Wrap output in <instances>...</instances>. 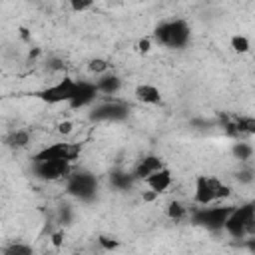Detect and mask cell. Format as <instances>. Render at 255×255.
Masks as SVG:
<instances>
[{
	"mask_svg": "<svg viewBox=\"0 0 255 255\" xmlns=\"http://www.w3.org/2000/svg\"><path fill=\"white\" fill-rule=\"evenodd\" d=\"M151 40L163 48L169 50H181L189 44L191 40V28L187 24V20L183 18H171V20H163L153 28Z\"/></svg>",
	"mask_w": 255,
	"mask_h": 255,
	"instance_id": "obj_1",
	"label": "cell"
},
{
	"mask_svg": "<svg viewBox=\"0 0 255 255\" xmlns=\"http://www.w3.org/2000/svg\"><path fill=\"white\" fill-rule=\"evenodd\" d=\"M223 231L233 239H247L255 233V201L233 205Z\"/></svg>",
	"mask_w": 255,
	"mask_h": 255,
	"instance_id": "obj_2",
	"label": "cell"
},
{
	"mask_svg": "<svg viewBox=\"0 0 255 255\" xmlns=\"http://www.w3.org/2000/svg\"><path fill=\"white\" fill-rule=\"evenodd\" d=\"M231 189L227 183L213 175H197L193 183V201L195 205H211L229 197Z\"/></svg>",
	"mask_w": 255,
	"mask_h": 255,
	"instance_id": "obj_3",
	"label": "cell"
},
{
	"mask_svg": "<svg viewBox=\"0 0 255 255\" xmlns=\"http://www.w3.org/2000/svg\"><path fill=\"white\" fill-rule=\"evenodd\" d=\"M233 205L225 203H211V205H199L191 211V223L197 227H203L207 231H223L225 221L231 213Z\"/></svg>",
	"mask_w": 255,
	"mask_h": 255,
	"instance_id": "obj_4",
	"label": "cell"
},
{
	"mask_svg": "<svg viewBox=\"0 0 255 255\" xmlns=\"http://www.w3.org/2000/svg\"><path fill=\"white\" fill-rule=\"evenodd\" d=\"M66 193L80 201H92L98 195V177L86 169H72L66 177Z\"/></svg>",
	"mask_w": 255,
	"mask_h": 255,
	"instance_id": "obj_5",
	"label": "cell"
},
{
	"mask_svg": "<svg viewBox=\"0 0 255 255\" xmlns=\"http://www.w3.org/2000/svg\"><path fill=\"white\" fill-rule=\"evenodd\" d=\"M72 163L68 159H40L32 161V171L42 181H58L72 173Z\"/></svg>",
	"mask_w": 255,
	"mask_h": 255,
	"instance_id": "obj_6",
	"label": "cell"
},
{
	"mask_svg": "<svg viewBox=\"0 0 255 255\" xmlns=\"http://www.w3.org/2000/svg\"><path fill=\"white\" fill-rule=\"evenodd\" d=\"M76 84H78V80L64 76V78L58 80L56 84H52V86L40 90L36 96H38L42 102L50 104V106H56V104H70V100H72V96H74V92H76Z\"/></svg>",
	"mask_w": 255,
	"mask_h": 255,
	"instance_id": "obj_7",
	"label": "cell"
},
{
	"mask_svg": "<svg viewBox=\"0 0 255 255\" xmlns=\"http://www.w3.org/2000/svg\"><path fill=\"white\" fill-rule=\"evenodd\" d=\"M129 116V106L120 100H106L98 102L90 110L92 122H124Z\"/></svg>",
	"mask_w": 255,
	"mask_h": 255,
	"instance_id": "obj_8",
	"label": "cell"
},
{
	"mask_svg": "<svg viewBox=\"0 0 255 255\" xmlns=\"http://www.w3.org/2000/svg\"><path fill=\"white\" fill-rule=\"evenodd\" d=\"M78 155H80V143L58 141V143H50V145H44L42 149H38L32 155V161H40V159H68V161H76Z\"/></svg>",
	"mask_w": 255,
	"mask_h": 255,
	"instance_id": "obj_9",
	"label": "cell"
},
{
	"mask_svg": "<svg viewBox=\"0 0 255 255\" xmlns=\"http://www.w3.org/2000/svg\"><path fill=\"white\" fill-rule=\"evenodd\" d=\"M100 98V90L96 80H78L76 84V92L70 100V108L72 110H84V108H92Z\"/></svg>",
	"mask_w": 255,
	"mask_h": 255,
	"instance_id": "obj_10",
	"label": "cell"
},
{
	"mask_svg": "<svg viewBox=\"0 0 255 255\" xmlns=\"http://www.w3.org/2000/svg\"><path fill=\"white\" fill-rule=\"evenodd\" d=\"M171 181H173V177H171V171L163 165V167H159L157 171H153L151 175H147L145 179H143V183L149 187V191H153L155 195H159V193H165L169 187H171Z\"/></svg>",
	"mask_w": 255,
	"mask_h": 255,
	"instance_id": "obj_11",
	"label": "cell"
},
{
	"mask_svg": "<svg viewBox=\"0 0 255 255\" xmlns=\"http://www.w3.org/2000/svg\"><path fill=\"white\" fill-rule=\"evenodd\" d=\"M159 167H163L161 157L155 155V153H147V155H143L141 159H137V163L133 165L131 173L135 175V179H141V181H143L147 175H151V173L157 171Z\"/></svg>",
	"mask_w": 255,
	"mask_h": 255,
	"instance_id": "obj_12",
	"label": "cell"
},
{
	"mask_svg": "<svg viewBox=\"0 0 255 255\" xmlns=\"http://www.w3.org/2000/svg\"><path fill=\"white\" fill-rule=\"evenodd\" d=\"M133 96L139 104H145V106H157L161 104V92L155 84H149V82H143V84H137L135 90H133Z\"/></svg>",
	"mask_w": 255,
	"mask_h": 255,
	"instance_id": "obj_13",
	"label": "cell"
},
{
	"mask_svg": "<svg viewBox=\"0 0 255 255\" xmlns=\"http://www.w3.org/2000/svg\"><path fill=\"white\" fill-rule=\"evenodd\" d=\"M96 84H98L100 94H104V96H116L122 90V78L110 70L96 76Z\"/></svg>",
	"mask_w": 255,
	"mask_h": 255,
	"instance_id": "obj_14",
	"label": "cell"
},
{
	"mask_svg": "<svg viewBox=\"0 0 255 255\" xmlns=\"http://www.w3.org/2000/svg\"><path fill=\"white\" fill-rule=\"evenodd\" d=\"M233 131L239 133V135H253L255 133V118L251 116H239L235 122H233Z\"/></svg>",
	"mask_w": 255,
	"mask_h": 255,
	"instance_id": "obj_15",
	"label": "cell"
},
{
	"mask_svg": "<svg viewBox=\"0 0 255 255\" xmlns=\"http://www.w3.org/2000/svg\"><path fill=\"white\" fill-rule=\"evenodd\" d=\"M110 181H112V185H114L116 189L126 191V189H129V187L133 185L135 175H133V173H128V171H114L112 177H110Z\"/></svg>",
	"mask_w": 255,
	"mask_h": 255,
	"instance_id": "obj_16",
	"label": "cell"
},
{
	"mask_svg": "<svg viewBox=\"0 0 255 255\" xmlns=\"http://www.w3.org/2000/svg\"><path fill=\"white\" fill-rule=\"evenodd\" d=\"M28 141H30V133L26 129H14L6 139V143L12 147H24L28 145Z\"/></svg>",
	"mask_w": 255,
	"mask_h": 255,
	"instance_id": "obj_17",
	"label": "cell"
},
{
	"mask_svg": "<svg viewBox=\"0 0 255 255\" xmlns=\"http://www.w3.org/2000/svg\"><path fill=\"white\" fill-rule=\"evenodd\" d=\"M229 44H231L233 52H237V54H245V52H249V48H251L249 38L243 36V34H235V36H231Z\"/></svg>",
	"mask_w": 255,
	"mask_h": 255,
	"instance_id": "obj_18",
	"label": "cell"
},
{
	"mask_svg": "<svg viewBox=\"0 0 255 255\" xmlns=\"http://www.w3.org/2000/svg\"><path fill=\"white\" fill-rule=\"evenodd\" d=\"M187 213H189V211H187V207H185L181 201H171V203L167 205V215H169L171 219H175V221L183 219Z\"/></svg>",
	"mask_w": 255,
	"mask_h": 255,
	"instance_id": "obj_19",
	"label": "cell"
},
{
	"mask_svg": "<svg viewBox=\"0 0 255 255\" xmlns=\"http://www.w3.org/2000/svg\"><path fill=\"white\" fill-rule=\"evenodd\" d=\"M30 253H32V247L24 243H10L2 249V255H30Z\"/></svg>",
	"mask_w": 255,
	"mask_h": 255,
	"instance_id": "obj_20",
	"label": "cell"
},
{
	"mask_svg": "<svg viewBox=\"0 0 255 255\" xmlns=\"http://www.w3.org/2000/svg\"><path fill=\"white\" fill-rule=\"evenodd\" d=\"M88 70H90L92 74L100 76V74H104V72H108V70H110V64H108L106 60H102V58H94V60H90Z\"/></svg>",
	"mask_w": 255,
	"mask_h": 255,
	"instance_id": "obj_21",
	"label": "cell"
},
{
	"mask_svg": "<svg viewBox=\"0 0 255 255\" xmlns=\"http://www.w3.org/2000/svg\"><path fill=\"white\" fill-rule=\"evenodd\" d=\"M251 151H253V149H251L247 143H243V141H239V143L233 145V155H235L237 159H241V161H247L249 155H251Z\"/></svg>",
	"mask_w": 255,
	"mask_h": 255,
	"instance_id": "obj_22",
	"label": "cell"
},
{
	"mask_svg": "<svg viewBox=\"0 0 255 255\" xmlns=\"http://www.w3.org/2000/svg\"><path fill=\"white\" fill-rule=\"evenodd\" d=\"M94 2H96V0H68L70 8H72L74 12H86L88 8L94 6Z\"/></svg>",
	"mask_w": 255,
	"mask_h": 255,
	"instance_id": "obj_23",
	"label": "cell"
},
{
	"mask_svg": "<svg viewBox=\"0 0 255 255\" xmlns=\"http://www.w3.org/2000/svg\"><path fill=\"white\" fill-rule=\"evenodd\" d=\"M237 181L239 183H251L253 179H255V169H251V167H245V169H241V171H237Z\"/></svg>",
	"mask_w": 255,
	"mask_h": 255,
	"instance_id": "obj_24",
	"label": "cell"
},
{
	"mask_svg": "<svg viewBox=\"0 0 255 255\" xmlns=\"http://www.w3.org/2000/svg\"><path fill=\"white\" fill-rule=\"evenodd\" d=\"M98 241H100V245H102L104 249H108V251H110V249H116V247L120 245L118 239H114V237H106V235H102Z\"/></svg>",
	"mask_w": 255,
	"mask_h": 255,
	"instance_id": "obj_25",
	"label": "cell"
},
{
	"mask_svg": "<svg viewBox=\"0 0 255 255\" xmlns=\"http://www.w3.org/2000/svg\"><path fill=\"white\" fill-rule=\"evenodd\" d=\"M243 241H245V247H247L249 251H253V253H255V233H253V235H249V237H247V239H243Z\"/></svg>",
	"mask_w": 255,
	"mask_h": 255,
	"instance_id": "obj_26",
	"label": "cell"
},
{
	"mask_svg": "<svg viewBox=\"0 0 255 255\" xmlns=\"http://www.w3.org/2000/svg\"><path fill=\"white\" fill-rule=\"evenodd\" d=\"M253 70H255V68H253Z\"/></svg>",
	"mask_w": 255,
	"mask_h": 255,
	"instance_id": "obj_27",
	"label": "cell"
}]
</instances>
